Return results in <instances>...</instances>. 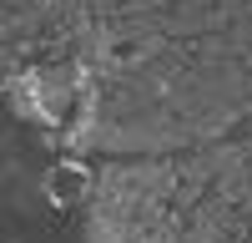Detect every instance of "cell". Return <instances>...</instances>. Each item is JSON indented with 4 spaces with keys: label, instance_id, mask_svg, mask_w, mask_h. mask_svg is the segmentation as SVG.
<instances>
[{
    "label": "cell",
    "instance_id": "obj_1",
    "mask_svg": "<svg viewBox=\"0 0 252 243\" xmlns=\"http://www.w3.org/2000/svg\"><path fill=\"white\" fill-rule=\"evenodd\" d=\"M81 188V172H51V193H76Z\"/></svg>",
    "mask_w": 252,
    "mask_h": 243
}]
</instances>
